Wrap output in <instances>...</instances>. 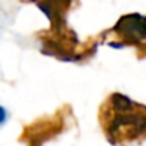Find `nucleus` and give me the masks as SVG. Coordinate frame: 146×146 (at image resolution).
Here are the masks:
<instances>
[{"instance_id":"7ed1b4c3","label":"nucleus","mask_w":146,"mask_h":146,"mask_svg":"<svg viewBox=\"0 0 146 146\" xmlns=\"http://www.w3.org/2000/svg\"><path fill=\"white\" fill-rule=\"evenodd\" d=\"M101 42L113 49L132 47L138 58L146 57V16L140 13H129L121 16L111 29L101 35Z\"/></svg>"},{"instance_id":"f257e3e1","label":"nucleus","mask_w":146,"mask_h":146,"mask_svg":"<svg viewBox=\"0 0 146 146\" xmlns=\"http://www.w3.org/2000/svg\"><path fill=\"white\" fill-rule=\"evenodd\" d=\"M99 124L113 146H129L146 140V105L123 93H111L99 107Z\"/></svg>"},{"instance_id":"f03ea898","label":"nucleus","mask_w":146,"mask_h":146,"mask_svg":"<svg viewBox=\"0 0 146 146\" xmlns=\"http://www.w3.org/2000/svg\"><path fill=\"white\" fill-rule=\"evenodd\" d=\"M35 5L50 21V29L39 35L44 54L63 61H83L96 52L98 44H82L66 24V11L72 7L71 2H39Z\"/></svg>"},{"instance_id":"20e7f679","label":"nucleus","mask_w":146,"mask_h":146,"mask_svg":"<svg viewBox=\"0 0 146 146\" xmlns=\"http://www.w3.org/2000/svg\"><path fill=\"white\" fill-rule=\"evenodd\" d=\"M7 119H8V111L5 110V107L0 105V126H3L7 123Z\"/></svg>"}]
</instances>
